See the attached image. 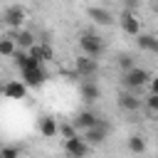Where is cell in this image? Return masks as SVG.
Wrapping results in <instances>:
<instances>
[{
  "label": "cell",
  "instance_id": "obj_5",
  "mask_svg": "<svg viewBox=\"0 0 158 158\" xmlns=\"http://www.w3.org/2000/svg\"><path fill=\"white\" fill-rule=\"evenodd\" d=\"M20 79H22L30 89H37V86H42V84L47 81V72H44L42 64H40V67H30V69H20Z\"/></svg>",
  "mask_w": 158,
  "mask_h": 158
},
{
  "label": "cell",
  "instance_id": "obj_14",
  "mask_svg": "<svg viewBox=\"0 0 158 158\" xmlns=\"http://www.w3.org/2000/svg\"><path fill=\"white\" fill-rule=\"evenodd\" d=\"M12 40H15V44H17V49H30L37 40H35V35L30 32V30H25V27H20V30H12V35H10Z\"/></svg>",
  "mask_w": 158,
  "mask_h": 158
},
{
  "label": "cell",
  "instance_id": "obj_19",
  "mask_svg": "<svg viewBox=\"0 0 158 158\" xmlns=\"http://www.w3.org/2000/svg\"><path fill=\"white\" fill-rule=\"evenodd\" d=\"M128 151H131V153H136V156H141V153L146 151V138H143V136H138V133L128 136Z\"/></svg>",
  "mask_w": 158,
  "mask_h": 158
},
{
  "label": "cell",
  "instance_id": "obj_13",
  "mask_svg": "<svg viewBox=\"0 0 158 158\" xmlns=\"http://www.w3.org/2000/svg\"><path fill=\"white\" fill-rule=\"evenodd\" d=\"M96 121H99V116H96L94 111L84 109V111H79V114L74 116V121H72V123H74V128H77V131H81V133H84V131H86V128H91Z\"/></svg>",
  "mask_w": 158,
  "mask_h": 158
},
{
  "label": "cell",
  "instance_id": "obj_12",
  "mask_svg": "<svg viewBox=\"0 0 158 158\" xmlns=\"http://www.w3.org/2000/svg\"><path fill=\"white\" fill-rule=\"evenodd\" d=\"M37 128H40V136H42V138H54V136L59 133V123H57L54 116H40Z\"/></svg>",
  "mask_w": 158,
  "mask_h": 158
},
{
  "label": "cell",
  "instance_id": "obj_1",
  "mask_svg": "<svg viewBox=\"0 0 158 158\" xmlns=\"http://www.w3.org/2000/svg\"><path fill=\"white\" fill-rule=\"evenodd\" d=\"M148 81H151V74H148V69H143V67H133V69L123 72V79H121V84H123L126 89H131V91H141Z\"/></svg>",
  "mask_w": 158,
  "mask_h": 158
},
{
  "label": "cell",
  "instance_id": "obj_22",
  "mask_svg": "<svg viewBox=\"0 0 158 158\" xmlns=\"http://www.w3.org/2000/svg\"><path fill=\"white\" fill-rule=\"evenodd\" d=\"M0 158H20V148H15V146H2V148H0Z\"/></svg>",
  "mask_w": 158,
  "mask_h": 158
},
{
  "label": "cell",
  "instance_id": "obj_18",
  "mask_svg": "<svg viewBox=\"0 0 158 158\" xmlns=\"http://www.w3.org/2000/svg\"><path fill=\"white\" fill-rule=\"evenodd\" d=\"M30 54L44 64V62H49V59H52V47H49L47 42H35V44L30 47Z\"/></svg>",
  "mask_w": 158,
  "mask_h": 158
},
{
  "label": "cell",
  "instance_id": "obj_10",
  "mask_svg": "<svg viewBox=\"0 0 158 158\" xmlns=\"http://www.w3.org/2000/svg\"><path fill=\"white\" fill-rule=\"evenodd\" d=\"M27 84L22 81V79H10V81H5V86H2V96H7V99H25L27 96Z\"/></svg>",
  "mask_w": 158,
  "mask_h": 158
},
{
  "label": "cell",
  "instance_id": "obj_23",
  "mask_svg": "<svg viewBox=\"0 0 158 158\" xmlns=\"http://www.w3.org/2000/svg\"><path fill=\"white\" fill-rule=\"evenodd\" d=\"M143 104H146V109H148L151 114H158V94L146 96V99H143Z\"/></svg>",
  "mask_w": 158,
  "mask_h": 158
},
{
  "label": "cell",
  "instance_id": "obj_9",
  "mask_svg": "<svg viewBox=\"0 0 158 158\" xmlns=\"http://www.w3.org/2000/svg\"><path fill=\"white\" fill-rule=\"evenodd\" d=\"M79 99H81L84 104H94V101H99V99H101V89H99V84H96L94 79H84V81L79 84Z\"/></svg>",
  "mask_w": 158,
  "mask_h": 158
},
{
  "label": "cell",
  "instance_id": "obj_17",
  "mask_svg": "<svg viewBox=\"0 0 158 158\" xmlns=\"http://www.w3.org/2000/svg\"><path fill=\"white\" fill-rule=\"evenodd\" d=\"M86 15H89L96 25H104V27L114 22V15H111L109 10H104V7H89V10H86Z\"/></svg>",
  "mask_w": 158,
  "mask_h": 158
},
{
  "label": "cell",
  "instance_id": "obj_24",
  "mask_svg": "<svg viewBox=\"0 0 158 158\" xmlns=\"http://www.w3.org/2000/svg\"><path fill=\"white\" fill-rule=\"evenodd\" d=\"M59 133H62L64 138H72V136H77L79 131L74 128V123H59Z\"/></svg>",
  "mask_w": 158,
  "mask_h": 158
},
{
  "label": "cell",
  "instance_id": "obj_8",
  "mask_svg": "<svg viewBox=\"0 0 158 158\" xmlns=\"http://www.w3.org/2000/svg\"><path fill=\"white\" fill-rule=\"evenodd\" d=\"M118 25H121V30L126 32V35H141V20H138V15L133 12V10H123L121 15H118Z\"/></svg>",
  "mask_w": 158,
  "mask_h": 158
},
{
  "label": "cell",
  "instance_id": "obj_7",
  "mask_svg": "<svg viewBox=\"0 0 158 158\" xmlns=\"http://www.w3.org/2000/svg\"><path fill=\"white\" fill-rule=\"evenodd\" d=\"M74 69H77V74H79L81 79H91V77L99 72V62H96V57L81 54V57H77V62H74Z\"/></svg>",
  "mask_w": 158,
  "mask_h": 158
},
{
  "label": "cell",
  "instance_id": "obj_21",
  "mask_svg": "<svg viewBox=\"0 0 158 158\" xmlns=\"http://www.w3.org/2000/svg\"><path fill=\"white\" fill-rule=\"evenodd\" d=\"M116 64H118V69H123V72H128V69H133V67H136V64H133V57H131V54H126V52L116 57Z\"/></svg>",
  "mask_w": 158,
  "mask_h": 158
},
{
  "label": "cell",
  "instance_id": "obj_26",
  "mask_svg": "<svg viewBox=\"0 0 158 158\" xmlns=\"http://www.w3.org/2000/svg\"><path fill=\"white\" fill-rule=\"evenodd\" d=\"M138 5V0H126V10H133Z\"/></svg>",
  "mask_w": 158,
  "mask_h": 158
},
{
  "label": "cell",
  "instance_id": "obj_25",
  "mask_svg": "<svg viewBox=\"0 0 158 158\" xmlns=\"http://www.w3.org/2000/svg\"><path fill=\"white\" fill-rule=\"evenodd\" d=\"M148 86H151V94H158V77H151Z\"/></svg>",
  "mask_w": 158,
  "mask_h": 158
},
{
  "label": "cell",
  "instance_id": "obj_6",
  "mask_svg": "<svg viewBox=\"0 0 158 158\" xmlns=\"http://www.w3.org/2000/svg\"><path fill=\"white\" fill-rule=\"evenodd\" d=\"M89 143L84 141V136H72V138H64V151H67V156H72V158H86V153H89Z\"/></svg>",
  "mask_w": 158,
  "mask_h": 158
},
{
  "label": "cell",
  "instance_id": "obj_29",
  "mask_svg": "<svg viewBox=\"0 0 158 158\" xmlns=\"http://www.w3.org/2000/svg\"><path fill=\"white\" fill-rule=\"evenodd\" d=\"M156 5H158V2H156Z\"/></svg>",
  "mask_w": 158,
  "mask_h": 158
},
{
  "label": "cell",
  "instance_id": "obj_11",
  "mask_svg": "<svg viewBox=\"0 0 158 158\" xmlns=\"http://www.w3.org/2000/svg\"><path fill=\"white\" fill-rule=\"evenodd\" d=\"M118 106L123 109V111H138L141 106H143V99H138V91H123V94H118Z\"/></svg>",
  "mask_w": 158,
  "mask_h": 158
},
{
  "label": "cell",
  "instance_id": "obj_2",
  "mask_svg": "<svg viewBox=\"0 0 158 158\" xmlns=\"http://www.w3.org/2000/svg\"><path fill=\"white\" fill-rule=\"evenodd\" d=\"M79 47H81V52L89 54V57H101V54H104V42H101V37L94 35V32H81V35H79Z\"/></svg>",
  "mask_w": 158,
  "mask_h": 158
},
{
  "label": "cell",
  "instance_id": "obj_16",
  "mask_svg": "<svg viewBox=\"0 0 158 158\" xmlns=\"http://www.w3.org/2000/svg\"><path fill=\"white\" fill-rule=\"evenodd\" d=\"M138 40V47L143 49V52H151V54H158V37L156 35H148V32H141V35H136Z\"/></svg>",
  "mask_w": 158,
  "mask_h": 158
},
{
  "label": "cell",
  "instance_id": "obj_27",
  "mask_svg": "<svg viewBox=\"0 0 158 158\" xmlns=\"http://www.w3.org/2000/svg\"><path fill=\"white\" fill-rule=\"evenodd\" d=\"M2 86H5V84H0V94H2Z\"/></svg>",
  "mask_w": 158,
  "mask_h": 158
},
{
  "label": "cell",
  "instance_id": "obj_4",
  "mask_svg": "<svg viewBox=\"0 0 158 158\" xmlns=\"http://www.w3.org/2000/svg\"><path fill=\"white\" fill-rule=\"evenodd\" d=\"M25 17H27V12H25V7H22V5H10V7L0 15V20H2L10 30H20V27H22V22H25Z\"/></svg>",
  "mask_w": 158,
  "mask_h": 158
},
{
  "label": "cell",
  "instance_id": "obj_15",
  "mask_svg": "<svg viewBox=\"0 0 158 158\" xmlns=\"http://www.w3.org/2000/svg\"><path fill=\"white\" fill-rule=\"evenodd\" d=\"M12 59H15V67H17V69H30V67H40V64H42L40 59H35V57L30 54V49H17V52L12 54Z\"/></svg>",
  "mask_w": 158,
  "mask_h": 158
},
{
  "label": "cell",
  "instance_id": "obj_3",
  "mask_svg": "<svg viewBox=\"0 0 158 158\" xmlns=\"http://www.w3.org/2000/svg\"><path fill=\"white\" fill-rule=\"evenodd\" d=\"M109 121H104V118H99L91 128H86L81 136H84V141L89 143V146H101L104 141H106V136H109Z\"/></svg>",
  "mask_w": 158,
  "mask_h": 158
},
{
  "label": "cell",
  "instance_id": "obj_20",
  "mask_svg": "<svg viewBox=\"0 0 158 158\" xmlns=\"http://www.w3.org/2000/svg\"><path fill=\"white\" fill-rule=\"evenodd\" d=\"M17 52V44L12 37H0V57H12Z\"/></svg>",
  "mask_w": 158,
  "mask_h": 158
},
{
  "label": "cell",
  "instance_id": "obj_28",
  "mask_svg": "<svg viewBox=\"0 0 158 158\" xmlns=\"http://www.w3.org/2000/svg\"><path fill=\"white\" fill-rule=\"evenodd\" d=\"M156 12H158V5H156Z\"/></svg>",
  "mask_w": 158,
  "mask_h": 158
}]
</instances>
